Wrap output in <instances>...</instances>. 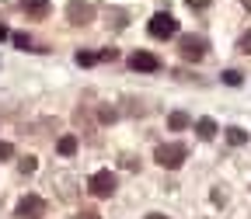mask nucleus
Instances as JSON below:
<instances>
[{"instance_id": "f257e3e1", "label": "nucleus", "mask_w": 251, "mask_h": 219, "mask_svg": "<svg viewBox=\"0 0 251 219\" xmlns=\"http://www.w3.org/2000/svg\"><path fill=\"white\" fill-rule=\"evenodd\" d=\"M185 156H188V146L185 143H161L157 153H153V160L161 164V167H168V171H178L185 164Z\"/></svg>"}, {"instance_id": "f03ea898", "label": "nucleus", "mask_w": 251, "mask_h": 219, "mask_svg": "<svg viewBox=\"0 0 251 219\" xmlns=\"http://www.w3.org/2000/svg\"><path fill=\"white\" fill-rule=\"evenodd\" d=\"M147 31H150L153 39H171V35H178V21H175L171 14H164V11H157V14L150 18Z\"/></svg>"}, {"instance_id": "7ed1b4c3", "label": "nucleus", "mask_w": 251, "mask_h": 219, "mask_svg": "<svg viewBox=\"0 0 251 219\" xmlns=\"http://www.w3.org/2000/svg\"><path fill=\"white\" fill-rule=\"evenodd\" d=\"M115 184H119V177L112 171H98V174H91V181H87V188H91L94 198H108L115 192Z\"/></svg>"}, {"instance_id": "20e7f679", "label": "nucleus", "mask_w": 251, "mask_h": 219, "mask_svg": "<svg viewBox=\"0 0 251 219\" xmlns=\"http://www.w3.org/2000/svg\"><path fill=\"white\" fill-rule=\"evenodd\" d=\"M46 216V198L39 195H25L18 202V219H42Z\"/></svg>"}, {"instance_id": "39448f33", "label": "nucleus", "mask_w": 251, "mask_h": 219, "mask_svg": "<svg viewBox=\"0 0 251 219\" xmlns=\"http://www.w3.org/2000/svg\"><path fill=\"white\" fill-rule=\"evenodd\" d=\"M178 49H181V56H185V59L199 63V59L206 56V39H202V35H185V39L178 42Z\"/></svg>"}, {"instance_id": "423d86ee", "label": "nucleus", "mask_w": 251, "mask_h": 219, "mask_svg": "<svg viewBox=\"0 0 251 219\" xmlns=\"http://www.w3.org/2000/svg\"><path fill=\"white\" fill-rule=\"evenodd\" d=\"M129 66L140 70V73H153V70H161V59H157L153 52H147V49H136L129 56Z\"/></svg>"}, {"instance_id": "0eeeda50", "label": "nucleus", "mask_w": 251, "mask_h": 219, "mask_svg": "<svg viewBox=\"0 0 251 219\" xmlns=\"http://www.w3.org/2000/svg\"><path fill=\"white\" fill-rule=\"evenodd\" d=\"M91 18H94L91 4H80V0H74V4H70V21H74V24H87Z\"/></svg>"}, {"instance_id": "6e6552de", "label": "nucleus", "mask_w": 251, "mask_h": 219, "mask_svg": "<svg viewBox=\"0 0 251 219\" xmlns=\"http://www.w3.org/2000/svg\"><path fill=\"white\" fill-rule=\"evenodd\" d=\"M21 7H25L31 18H46V14H49V0H21Z\"/></svg>"}, {"instance_id": "1a4fd4ad", "label": "nucleus", "mask_w": 251, "mask_h": 219, "mask_svg": "<svg viewBox=\"0 0 251 219\" xmlns=\"http://www.w3.org/2000/svg\"><path fill=\"white\" fill-rule=\"evenodd\" d=\"M168 125L175 132H181V129H188V125H192V118H188L185 111H171V118H168Z\"/></svg>"}, {"instance_id": "9d476101", "label": "nucleus", "mask_w": 251, "mask_h": 219, "mask_svg": "<svg viewBox=\"0 0 251 219\" xmlns=\"http://www.w3.org/2000/svg\"><path fill=\"white\" fill-rule=\"evenodd\" d=\"M196 132H199L202 139H213V136H216V122H213V118H199V122H196Z\"/></svg>"}, {"instance_id": "9b49d317", "label": "nucleus", "mask_w": 251, "mask_h": 219, "mask_svg": "<svg viewBox=\"0 0 251 219\" xmlns=\"http://www.w3.org/2000/svg\"><path fill=\"white\" fill-rule=\"evenodd\" d=\"M56 150H59L63 156H74V153H77V136H63V139L56 143Z\"/></svg>"}, {"instance_id": "f8f14e48", "label": "nucleus", "mask_w": 251, "mask_h": 219, "mask_svg": "<svg viewBox=\"0 0 251 219\" xmlns=\"http://www.w3.org/2000/svg\"><path fill=\"white\" fill-rule=\"evenodd\" d=\"M227 143H230V146H244V143H248V132L237 129V125H230V129H227Z\"/></svg>"}, {"instance_id": "ddd939ff", "label": "nucleus", "mask_w": 251, "mask_h": 219, "mask_svg": "<svg viewBox=\"0 0 251 219\" xmlns=\"http://www.w3.org/2000/svg\"><path fill=\"white\" fill-rule=\"evenodd\" d=\"M241 80H244V77H241L237 70H227V73H224V84H227V87H241Z\"/></svg>"}, {"instance_id": "4468645a", "label": "nucleus", "mask_w": 251, "mask_h": 219, "mask_svg": "<svg viewBox=\"0 0 251 219\" xmlns=\"http://www.w3.org/2000/svg\"><path fill=\"white\" fill-rule=\"evenodd\" d=\"M77 63H80V66H94V63H98V56H91V52H77Z\"/></svg>"}, {"instance_id": "2eb2a0df", "label": "nucleus", "mask_w": 251, "mask_h": 219, "mask_svg": "<svg viewBox=\"0 0 251 219\" xmlns=\"http://www.w3.org/2000/svg\"><path fill=\"white\" fill-rule=\"evenodd\" d=\"M14 45H18V49H28V45H31V39L25 35V31H18V35H14Z\"/></svg>"}, {"instance_id": "dca6fc26", "label": "nucleus", "mask_w": 251, "mask_h": 219, "mask_svg": "<svg viewBox=\"0 0 251 219\" xmlns=\"http://www.w3.org/2000/svg\"><path fill=\"white\" fill-rule=\"evenodd\" d=\"M241 52L251 56V31H244V35H241Z\"/></svg>"}, {"instance_id": "f3484780", "label": "nucleus", "mask_w": 251, "mask_h": 219, "mask_svg": "<svg viewBox=\"0 0 251 219\" xmlns=\"http://www.w3.org/2000/svg\"><path fill=\"white\" fill-rule=\"evenodd\" d=\"M14 156V146L11 143H0V160H11Z\"/></svg>"}, {"instance_id": "a211bd4d", "label": "nucleus", "mask_w": 251, "mask_h": 219, "mask_svg": "<svg viewBox=\"0 0 251 219\" xmlns=\"http://www.w3.org/2000/svg\"><path fill=\"white\" fill-rule=\"evenodd\" d=\"M21 171H25V174L35 171V156H25V160H21Z\"/></svg>"}, {"instance_id": "6ab92c4d", "label": "nucleus", "mask_w": 251, "mask_h": 219, "mask_svg": "<svg viewBox=\"0 0 251 219\" xmlns=\"http://www.w3.org/2000/svg\"><path fill=\"white\" fill-rule=\"evenodd\" d=\"M98 118H101V122H115V108H101Z\"/></svg>"}, {"instance_id": "aec40b11", "label": "nucleus", "mask_w": 251, "mask_h": 219, "mask_svg": "<svg viewBox=\"0 0 251 219\" xmlns=\"http://www.w3.org/2000/svg\"><path fill=\"white\" fill-rule=\"evenodd\" d=\"M115 56H119L115 49H101V52H98V59H115Z\"/></svg>"}, {"instance_id": "412c9836", "label": "nucleus", "mask_w": 251, "mask_h": 219, "mask_svg": "<svg viewBox=\"0 0 251 219\" xmlns=\"http://www.w3.org/2000/svg\"><path fill=\"white\" fill-rule=\"evenodd\" d=\"M77 219H98V212H94V209H84V212H80Z\"/></svg>"}, {"instance_id": "4be33fe9", "label": "nucleus", "mask_w": 251, "mask_h": 219, "mask_svg": "<svg viewBox=\"0 0 251 219\" xmlns=\"http://www.w3.org/2000/svg\"><path fill=\"white\" fill-rule=\"evenodd\" d=\"M209 0H188V7H206Z\"/></svg>"}, {"instance_id": "5701e85b", "label": "nucleus", "mask_w": 251, "mask_h": 219, "mask_svg": "<svg viewBox=\"0 0 251 219\" xmlns=\"http://www.w3.org/2000/svg\"><path fill=\"white\" fill-rule=\"evenodd\" d=\"M143 219H168V216H161V212H150V216H143Z\"/></svg>"}, {"instance_id": "b1692460", "label": "nucleus", "mask_w": 251, "mask_h": 219, "mask_svg": "<svg viewBox=\"0 0 251 219\" xmlns=\"http://www.w3.org/2000/svg\"><path fill=\"white\" fill-rule=\"evenodd\" d=\"M0 39H7V28H4V24H0Z\"/></svg>"}]
</instances>
